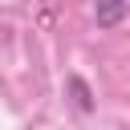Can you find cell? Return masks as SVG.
Returning a JSON list of instances; mask_svg holds the SVG:
<instances>
[{"mask_svg": "<svg viewBox=\"0 0 130 130\" xmlns=\"http://www.w3.org/2000/svg\"><path fill=\"white\" fill-rule=\"evenodd\" d=\"M65 89H69V98H73V106L81 110V114H93V89H89V81L81 77V73H69L65 77Z\"/></svg>", "mask_w": 130, "mask_h": 130, "instance_id": "cell-1", "label": "cell"}, {"mask_svg": "<svg viewBox=\"0 0 130 130\" xmlns=\"http://www.w3.org/2000/svg\"><path fill=\"white\" fill-rule=\"evenodd\" d=\"M126 16H130V4H126V0H114V4H98V8H93L98 28H114V24H122Z\"/></svg>", "mask_w": 130, "mask_h": 130, "instance_id": "cell-2", "label": "cell"}]
</instances>
